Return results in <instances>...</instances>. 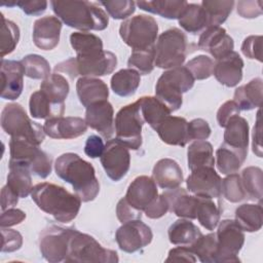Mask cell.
<instances>
[{
    "mask_svg": "<svg viewBox=\"0 0 263 263\" xmlns=\"http://www.w3.org/2000/svg\"><path fill=\"white\" fill-rule=\"evenodd\" d=\"M54 171L59 178L72 185L81 201L88 202L98 196L100 184L95 167L78 154L68 152L60 155L54 162Z\"/></svg>",
    "mask_w": 263,
    "mask_h": 263,
    "instance_id": "obj_1",
    "label": "cell"
},
{
    "mask_svg": "<svg viewBox=\"0 0 263 263\" xmlns=\"http://www.w3.org/2000/svg\"><path fill=\"white\" fill-rule=\"evenodd\" d=\"M31 197L41 211L62 223L74 220L81 206V199L78 195L70 193L62 186L48 182L33 186Z\"/></svg>",
    "mask_w": 263,
    "mask_h": 263,
    "instance_id": "obj_2",
    "label": "cell"
},
{
    "mask_svg": "<svg viewBox=\"0 0 263 263\" xmlns=\"http://www.w3.org/2000/svg\"><path fill=\"white\" fill-rule=\"evenodd\" d=\"M55 15L67 26L81 31H102L108 27L109 17L99 6L89 1H51Z\"/></svg>",
    "mask_w": 263,
    "mask_h": 263,
    "instance_id": "obj_3",
    "label": "cell"
},
{
    "mask_svg": "<svg viewBox=\"0 0 263 263\" xmlns=\"http://www.w3.org/2000/svg\"><path fill=\"white\" fill-rule=\"evenodd\" d=\"M116 65V55L109 50H103L91 55L70 58L58 64L54 67V71L55 73H65L70 79H74L79 75L82 77H99L111 74Z\"/></svg>",
    "mask_w": 263,
    "mask_h": 263,
    "instance_id": "obj_4",
    "label": "cell"
},
{
    "mask_svg": "<svg viewBox=\"0 0 263 263\" xmlns=\"http://www.w3.org/2000/svg\"><path fill=\"white\" fill-rule=\"evenodd\" d=\"M194 78L186 67H177L164 71L155 85V97L171 112L177 111L183 103L182 95L194 85Z\"/></svg>",
    "mask_w": 263,
    "mask_h": 263,
    "instance_id": "obj_5",
    "label": "cell"
},
{
    "mask_svg": "<svg viewBox=\"0 0 263 263\" xmlns=\"http://www.w3.org/2000/svg\"><path fill=\"white\" fill-rule=\"evenodd\" d=\"M1 127L11 138L25 139L38 146L45 138L43 126L33 121L17 103L5 105L1 112Z\"/></svg>",
    "mask_w": 263,
    "mask_h": 263,
    "instance_id": "obj_6",
    "label": "cell"
},
{
    "mask_svg": "<svg viewBox=\"0 0 263 263\" xmlns=\"http://www.w3.org/2000/svg\"><path fill=\"white\" fill-rule=\"evenodd\" d=\"M9 153L8 164L27 167L32 174L41 179L47 178L51 173V158L38 145L25 139L11 138L9 141Z\"/></svg>",
    "mask_w": 263,
    "mask_h": 263,
    "instance_id": "obj_7",
    "label": "cell"
},
{
    "mask_svg": "<svg viewBox=\"0 0 263 263\" xmlns=\"http://www.w3.org/2000/svg\"><path fill=\"white\" fill-rule=\"evenodd\" d=\"M118 261L116 251L104 248L91 235L75 229L69 241V252L65 262L117 263Z\"/></svg>",
    "mask_w": 263,
    "mask_h": 263,
    "instance_id": "obj_8",
    "label": "cell"
},
{
    "mask_svg": "<svg viewBox=\"0 0 263 263\" xmlns=\"http://www.w3.org/2000/svg\"><path fill=\"white\" fill-rule=\"evenodd\" d=\"M188 53L187 37L178 28L162 32L155 45L154 65L160 69H173L182 66Z\"/></svg>",
    "mask_w": 263,
    "mask_h": 263,
    "instance_id": "obj_9",
    "label": "cell"
},
{
    "mask_svg": "<svg viewBox=\"0 0 263 263\" xmlns=\"http://www.w3.org/2000/svg\"><path fill=\"white\" fill-rule=\"evenodd\" d=\"M158 25L154 17L138 14L120 24L119 35L133 50H145L155 47Z\"/></svg>",
    "mask_w": 263,
    "mask_h": 263,
    "instance_id": "obj_10",
    "label": "cell"
},
{
    "mask_svg": "<svg viewBox=\"0 0 263 263\" xmlns=\"http://www.w3.org/2000/svg\"><path fill=\"white\" fill-rule=\"evenodd\" d=\"M144 123L138 101L122 107L117 112L114 120L116 139L128 149H140L142 146V126Z\"/></svg>",
    "mask_w": 263,
    "mask_h": 263,
    "instance_id": "obj_11",
    "label": "cell"
},
{
    "mask_svg": "<svg viewBox=\"0 0 263 263\" xmlns=\"http://www.w3.org/2000/svg\"><path fill=\"white\" fill-rule=\"evenodd\" d=\"M216 263L240 262L238 253L245 243V233L235 220L225 219L218 224Z\"/></svg>",
    "mask_w": 263,
    "mask_h": 263,
    "instance_id": "obj_12",
    "label": "cell"
},
{
    "mask_svg": "<svg viewBox=\"0 0 263 263\" xmlns=\"http://www.w3.org/2000/svg\"><path fill=\"white\" fill-rule=\"evenodd\" d=\"M75 228L50 225L39 236V249L42 257L51 263L65 261L69 252V241Z\"/></svg>",
    "mask_w": 263,
    "mask_h": 263,
    "instance_id": "obj_13",
    "label": "cell"
},
{
    "mask_svg": "<svg viewBox=\"0 0 263 263\" xmlns=\"http://www.w3.org/2000/svg\"><path fill=\"white\" fill-rule=\"evenodd\" d=\"M100 159L106 175L115 182L120 181L130 166L129 149L116 138L107 141Z\"/></svg>",
    "mask_w": 263,
    "mask_h": 263,
    "instance_id": "obj_14",
    "label": "cell"
},
{
    "mask_svg": "<svg viewBox=\"0 0 263 263\" xmlns=\"http://www.w3.org/2000/svg\"><path fill=\"white\" fill-rule=\"evenodd\" d=\"M152 238L151 228L141 219L123 223L115 234L118 247L126 253H135L147 247L152 241Z\"/></svg>",
    "mask_w": 263,
    "mask_h": 263,
    "instance_id": "obj_15",
    "label": "cell"
},
{
    "mask_svg": "<svg viewBox=\"0 0 263 263\" xmlns=\"http://www.w3.org/2000/svg\"><path fill=\"white\" fill-rule=\"evenodd\" d=\"M187 189L196 196L217 198L222 195V179L212 166L191 171L186 180Z\"/></svg>",
    "mask_w": 263,
    "mask_h": 263,
    "instance_id": "obj_16",
    "label": "cell"
},
{
    "mask_svg": "<svg viewBox=\"0 0 263 263\" xmlns=\"http://www.w3.org/2000/svg\"><path fill=\"white\" fill-rule=\"evenodd\" d=\"M197 47L209 52L216 61L224 58L234 48L233 39L220 26H211L202 31Z\"/></svg>",
    "mask_w": 263,
    "mask_h": 263,
    "instance_id": "obj_17",
    "label": "cell"
},
{
    "mask_svg": "<svg viewBox=\"0 0 263 263\" xmlns=\"http://www.w3.org/2000/svg\"><path fill=\"white\" fill-rule=\"evenodd\" d=\"M84 120L87 126L96 129L104 139H111L114 133V110L108 100L89 105Z\"/></svg>",
    "mask_w": 263,
    "mask_h": 263,
    "instance_id": "obj_18",
    "label": "cell"
},
{
    "mask_svg": "<svg viewBox=\"0 0 263 263\" xmlns=\"http://www.w3.org/2000/svg\"><path fill=\"white\" fill-rule=\"evenodd\" d=\"M25 68L22 62L1 59V98L16 100L24 88Z\"/></svg>",
    "mask_w": 263,
    "mask_h": 263,
    "instance_id": "obj_19",
    "label": "cell"
},
{
    "mask_svg": "<svg viewBox=\"0 0 263 263\" xmlns=\"http://www.w3.org/2000/svg\"><path fill=\"white\" fill-rule=\"evenodd\" d=\"M87 129L84 119L76 116L53 117L46 119L43 130L52 139H75L82 136Z\"/></svg>",
    "mask_w": 263,
    "mask_h": 263,
    "instance_id": "obj_20",
    "label": "cell"
},
{
    "mask_svg": "<svg viewBox=\"0 0 263 263\" xmlns=\"http://www.w3.org/2000/svg\"><path fill=\"white\" fill-rule=\"evenodd\" d=\"M158 195L157 184L152 177L139 176L128 186L124 198L137 211L144 212Z\"/></svg>",
    "mask_w": 263,
    "mask_h": 263,
    "instance_id": "obj_21",
    "label": "cell"
},
{
    "mask_svg": "<svg viewBox=\"0 0 263 263\" xmlns=\"http://www.w3.org/2000/svg\"><path fill=\"white\" fill-rule=\"evenodd\" d=\"M62 21L52 15L40 17L33 26L34 44L42 50L53 49L60 41Z\"/></svg>",
    "mask_w": 263,
    "mask_h": 263,
    "instance_id": "obj_22",
    "label": "cell"
},
{
    "mask_svg": "<svg viewBox=\"0 0 263 263\" xmlns=\"http://www.w3.org/2000/svg\"><path fill=\"white\" fill-rule=\"evenodd\" d=\"M225 128L223 144L233 150L239 156L242 162H245L248 155L249 146L248 121L243 117L236 115L228 121Z\"/></svg>",
    "mask_w": 263,
    "mask_h": 263,
    "instance_id": "obj_23",
    "label": "cell"
},
{
    "mask_svg": "<svg viewBox=\"0 0 263 263\" xmlns=\"http://www.w3.org/2000/svg\"><path fill=\"white\" fill-rule=\"evenodd\" d=\"M243 61L236 51H231L214 64L215 78L227 87L236 86L242 79Z\"/></svg>",
    "mask_w": 263,
    "mask_h": 263,
    "instance_id": "obj_24",
    "label": "cell"
},
{
    "mask_svg": "<svg viewBox=\"0 0 263 263\" xmlns=\"http://www.w3.org/2000/svg\"><path fill=\"white\" fill-rule=\"evenodd\" d=\"M161 139L167 145L184 147L189 141L188 121L180 116H167L155 129Z\"/></svg>",
    "mask_w": 263,
    "mask_h": 263,
    "instance_id": "obj_25",
    "label": "cell"
},
{
    "mask_svg": "<svg viewBox=\"0 0 263 263\" xmlns=\"http://www.w3.org/2000/svg\"><path fill=\"white\" fill-rule=\"evenodd\" d=\"M152 178L160 188L167 190L179 187L184 181L181 166L171 158H162L155 163Z\"/></svg>",
    "mask_w": 263,
    "mask_h": 263,
    "instance_id": "obj_26",
    "label": "cell"
},
{
    "mask_svg": "<svg viewBox=\"0 0 263 263\" xmlns=\"http://www.w3.org/2000/svg\"><path fill=\"white\" fill-rule=\"evenodd\" d=\"M170 203V211L176 216L184 219H196V210L198 197L196 195H189L184 188L177 187L163 192Z\"/></svg>",
    "mask_w": 263,
    "mask_h": 263,
    "instance_id": "obj_27",
    "label": "cell"
},
{
    "mask_svg": "<svg viewBox=\"0 0 263 263\" xmlns=\"http://www.w3.org/2000/svg\"><path fill=\"white\" fill-rule=\"evenodd\" d=\"M76 91L79 102L85 108L93 103L105 101L109 97L107 84L96 77H80L76 82Z\"/></svg>",
    "mask_w": 263,
    "mask_h": 263,
    "instance_id": "obj_28",
    "label": "cell"
},
{
    "mask_svg": "<svg viewBox=\"0 0 263 263\" xmlns=\"http://www.w3.org/2000/svg\"><path fill=\"white\" fill-rule=\"evenodd\" d=\"M262 90L263 81L260 77H256L235 89L233 101L237 104L238 108L243 111L259 108L262 103Z\"/></svg>",
    "mask_w": 263,
    "mask_h": 263,
    "instance_id": "obj_29",
    "label": "cell"
},
{
    "mask_svg": "<svg viewBox=\"0 0 263 263\" xmlns=\"http://www.w3.org/2000/svg\"><path fill=\"white\" fill-rule=\"evenodd\" d=\"M29 109L33 118L49 119L62 116L65 112V104L55 103L42 90H37L30 97Z\"/></svg>",
    "mask_w": 263,
    "mask_h": 263,
    "instance_id": "obj_30",
    "label": "cell"
},
{
    "mask_svg": "<svg viewBox=\"0 0 263 263\" xmlns=\"http://www.w3.org/2000/svg\"><path fill=\"white\" fill-rule=\"evenodd\" d=\"M140 9L153 14L160 15L168 20H179L186 9L188 2L181 0H154L138 1L136 3Z\"/></svg>",
    "mask_w": 263,
    "mask_h": 263,
    "instance_id": "obj_31",
    "label": "cell"
},
{
    "mask_svg": "<svg viewBox=\"0 0 263 263\" xmlns=\"http://www.w3.org/2000/svg\"><path fill=\"white\" fill-rule=\"evenodd\" d=\"M142 117L154 130L171 115V110L156 97H142L138 100Z\"/></svg>",
    "mask_w": 263,
    "mask_h": 263,
    "instance_id": "obj_32",
    "label": "cell"
},
{
    "mask_svg": "<svg viewBox=\"0 0 263 263\" xmlns=\"http://www.w3.org/2000/svg\"><path fill=\"white\" fill-rule=\"evenodd\" d=\"M199 228L189 219L181 218L174 222L167 231L171 243L176 246H192L201 235Z\"/></svg>",
    "mask_w": 263,
    "mask_h": 263,
    "instance_id": "obj_33",
    "label": "cell"
},
{
    "mask_svg": "<svg viewBox=\"0 0 263 263\" xmlns=\"http://www.w3.org/2000/svg\"><path fill=\"white\" fill-rule=\"evenodd\" d=\"M181 28L191 34L202 32L209 27V18L200 4L188 3L181 17L178 20Z\"/></svg>",
    "mask_w": 263,
    "mask_h": 263,
    "instance_id": "obj_34",
    "label": "cell"
},
{
    "mask_svg": "<svg viewBox=\"0 0 263 263\" xmlns=\"http://www.w3.org/2000/svg\"><path fill=\"white\" fill-rule=\"evenodd\" d=\"M187 161L190 171L201 166L214 167L215 157L212 144L205 140H197L191 143L187 150Z\"/></svg>",
    "mask_w": 263,
    "mask_h": 263,
    "instance_id": "obj_35",
    "label": "cell"
},
{
    "mask_svg": "<svg viewBox=\"0 0 263 263\" xmlns=\"http://www.w3.org/2000/svg\"><path fill=\"white\" fill-rule=\"evenodd\" d=\"M141 82L140 73L134 69H121L111 77L110 85L114 93L119 97H130L138 89Z\"/></svg>",
    "mask_w": 263,
    "mask_h": 263,
    "instance_id": "obj_36",
    "label": "cell"
},
{
    "mask_svg": "<svg viewBox=\"0 0 263 263\" xmlns=\"http://www.w3.org/2000/svg\"><path fill=\"white\" fill-rule=\"evenodd\" d=\"M235 221L243 231L256 232L263 224L261 203H243L235 210Z\"/></svg>",
    "mask_w": 263,
    "mask_h": 263,
    "instance_id": "obj_37",
    "label": "cell"
},
{
    "mask_svg": "<svg viewBox=\"0 0 263 263\" xmlns=\"http://www.w3.org/2000/svg\"><path fill=\"white\" fill-rule=\"evenodd\" d=\"M9 173L7 175L6 185L20 197L25 198L32 191L31 172L24 166L8 164Z\"/></svg>",
    "mask_w": 263,
    "mask_h": 263,
    "instance_id": "obj_38",
    "label": "cell"
},
{
    "mask_svg": "<svg viewBox=\"0 0 263 263\" xmlns=\"http://www.w3.org/2000/svg\"><path fill=\"white\" fill-rule=\"evenodd\" d=\"M70 43L78 57H86L103 51L102 39L91 33L74 32L70 35Z\"/></svg>",
    "mask_w": 263,
    "mask_h": 263,
    "instance_id": "obj_39",
    "label": "cell"
},
{
    "mask_svg": "<svg viewBox=\"0 0 263 263\" xmlns=\"http://www.w3.org/2000/svg\"><path fill=\"white\" fill-rule=\"evenodd\" d=\"M40 90H42L53 102L65 104L70 86L67 79L62 74L53 73L41 82Z\"/></svg>",
    "mask_w": 263,
    "mask_h": 263,
    "instance_id": "obj_40",
    "label": "cell"
},
{
    "mask_svg": "<svg viewBox=\"0 0 263 263\" xmlns=\"http://www.w3.org/2000/svg\"><path fill=\"white\" fill-rule=\"evenodd\" d=\"M198 197L196 219L202 227L208 230H214L220 222V209L210 197Z\"/></svg>",
    "mask_w": 263,
    "mask_h": 263,
    "instance_id": "obj_41",
    "label": "cell"
},
{
    "mask_svg": "<svg viewBox=\"0 0 263 263\" xmlns=\"http://www.w3.org/2000/svg\"><path fill=\"white\" fill-rule=\"evenodd\" d=\"M241 181L246 195L250 199H262L263 173L258 166H248L241 173Z\"/></svg>",
    "mask_w": 263,
    "mask_h": 263,
    "instance_id": "obj_42",
    "label": "cell"
},
{
    "mask_svg": "<svg viewBox=\"0 0 263 263\" xmlns=\"http://www.w3.org/2000/svg\"><path fill=\"white\" fill-rule=\"evenodd\" d=\"M235 2L233 0L202 1L200 5L205 10L209 18V27L222 25L231 13Z\"/></svg>",
    "mask_w": 263,
    "mask_h": 263,
    "instance_id": "obj_43",
    "label": "cell"
},
{
    "mask_svg": "<svg viewBox=\"0 0 263 263\" xmlns=\"http://www.w3.org/2000/svg\"><path fill=\"white\" fill-rule=\"evenodd\" d=\"M196 258L202 263H216L217 237L216 233L201 234L197 240L190 246Z\"/></svg>",
    "mask_w": 263,
    "mask_h": 263,
    "instance_id": "obj_44",
    "label": "cell"
},
{
    "mask_svg": "<svg viewBox=\"0 0 263 263\" xmlns=\"http://www.w3.org/2000/svg\"><path fill=\"white\" fill-rule=\"evenodd\" d=\"M215 163L220 173L230 175L236 173L243 162L233 150L222 144L216 151Z\"/></svg>",
    "mask_w": 263,
    "mask_h": 263,
    "instance_id": "obj_45",
    "label": "cell"
},
{
    "mask_svg": "<svg viewBox=\"0 0 263 263\" xmlns=\"http://www.w3.org/2000/svg\"><path fill=\"white\" fill-rule=\"evenodd\" d=\"M21 62L25 68V74L29 78L44 80L51 75L49 63L39 54H28Z\"/></svg>",
    "mask_w": 263,
    "mask_h": 263,
    "instance_id": "obj_46",
    "label": "cell"
},
{
    "mask_svg": "<svg viewBox=\"0 0 263 263\" xmlns=\"http://www.w3.org/2000/svg\"><path fill=\"white\" fill-rule=\"evenodd\" d=\"M1 58L14 50L20 40V29L15 23L1 13Z\"/></svg>",
    "mask_w": 263,
    "mask_h": 263,
    "instance_id": "obj_47",
    "label": "cell"
},
{
    "mask_svg": "<svg viewBox=\"0 0 263 263\" xmlns=\"http://www.w3.org/2000/svg\"><path fill=\"white\" fill-rule=\"evenodd\" d=\"M155 47L145 50H133L127 61V66L136 70L140 75H148L154 69Z\"/></svg>",
    "mask_w": 263,
    "mask_h": 263,
    "instance_id": "obj_48",
    "label": "cell"
},
{
    "mask_svg": "<svg viewBox=\"0 0 263 263\" xmlns=\"http://www.w3.org/2000/svg\"><path fill=\"white\" fill-rule=\"evenodd\" d=\"M222 194L230 202H239L247 197L238 174H230L222 180Z\"/></svg>",
    "mask_w": 263,
    "mask_h": 263,
    "instance_id": "obj_49",
    "label": "cell"
},
{
    "mask_svg": "<svg viewBox=\"0 0 263 263\" xmlns=\"http://www.w3.org/2000/svg\"><path fill=\"white\" fill-rule=\"evenodd\" d=\"M185 67L190 71L194 79L203 80L213 75L214 62L211 58L200 54L187 62Z\"/></svg>",
    "mask_w": 263,
    "mask_h": 263,
    "instance_id": "obj_50",
    "label": "cell"
},
{
    "mask_svg": "<svg viewBox=\"0 0 263 263\" xmlns=\"http://www.w3.org/2000/svg\"><path fill=\"white\" fill-rule=\"evenodd\" d=\"M109 15L114 20H124L130 16L136 10V2L129 0H115V1H100Z\"/></svg>",
    "mask_w": 263,
    "mask_h": 263,
    "instance_id": "obj_51",
    "label": "cell"
},
{
    "mask_svg": "<svg viewBox=\"0 0 263 263\" xmlns=\"http://www.w3.org/2000/svg\"><path fill=\"white\" fill-rule=\"evenodd\" d=\"M262 40L261 35H251L241 44V52L248 59L262 62Z\"/></svg>",
    "mask_w": 263,
    "mask_h": 263,
    "instance_id": "obj_52",
    "label": "cell"
},
{
    "mask_svg": "<svg viewBox=\"0 0 263 263\" xmlns=\"http://www.w3.org/2000/svg\"><path fill=\"white\" fill-rule=\"evenodd\" d=\"M2 233V253H12L21 249L23 245V236L22 234L14 230L7 228H1Z\"/></svg>",
    "mask_w": 263,
    "mask_h": 263,
    "instance_id": "obj_53",
    "label": "cell"
},
{
    "mask_svg": "<svg viewBox=\"0 0 263 263\" xmlns=\"http://www.w3.org/2000/svg\"><path fill=\"white\" fill-rule=\"evenodd\" d=\"M263 2L261 0H243L236 4L237 13L243 18H255L263 12Z\"/></svg>",
    "mask_w": 263,
    "mask_h": 263,
    "instance_id": "obj_54",
    "label": "cell"
},
{
    "mask_svg": "<svg viewBox=\"0 0 263 263\" xmlns=\"http://www.w3.org/2000/svg\"><path fill=\"white\" fill-rule=\"evenodd\" d=\"M211 127L202 118H195L188 122V137L192 140H206L211 136Z\"/></svg>",
    "mask_w": 263,
    "mask_h": 263,
    "instance_id": "obj_55",
    "label": "cell"
},
{
    "mask_svg": "<svg viewBox=\"0 0 263 263\" xmlns=\"http://www.w3.org/2000/svg\"><path fill=\"white\" fill-rule=\"evenodd\" d=\"M170 211V203L162 194L157 195L144 210L146 216L150 219H159Z\"/></svg>",
    "mask_w": 263,
    "mask_h": 263,
    "instance_id": "obj_56",
    "label": "cell"
},
{
    "mask_svg": "<svg viewBox=\"0 0 263 263\" xmlns=\"http://www.w3.org/2000/svg\"><path fill=\"white\" fill-rule=\"evenodd\" d=\"M240 109L238 108L237 104L232 100V101H226L224 104L221 105L217 112V121L219 126L225 127L228 123V121L236 116L239 115Z\"/></svg>",
    "mask_w": 263,
    "mask_h": 263,
    "instance_id": "obj_57",
    "label": "cell"
},
{
    "mask_svg": "<svg viewBox=\"0 0 263 263\" xmlns=\"http://www.w3.org/2000/svg\"><path fill=\"white\" fill-rule=\"evenodd\" d=\"M197 258L191 247L180 246L168 252L165 262H196Z\"/></svg>",
    "mask_w": 263,
    "mask_h": 263,
    "instance_id": "obj_58",
    "label": "cell"
},
{
    "mask_svg": "<svg viewBox=\"0 0 263 263\" xmlns=\"http://www.w3.org/2000/svg\"><path fill=\"white\" fill-rule=\"evenodd\" d=\"M116 216L118 220L123 224L125 222L136 220V219H141L142 217V212H139L135 210L123 197L121 198L116 205Z\"/></svg>",
    "mask_w": 263,
    "mask_h": 263,
    "instance_id": "obj_59",
    "label": "cell"
},
{
    "mask_svg": "<svg viewBox=\"0 0 263 263\" xmlns=\"http://www.w3.org/2000/svg\"><path fill=\"white\" fill-rule=\"evenodd\" d=\"M26 219V213L20 209L9 208L5 211H2L0 217V226L1 228H7L22 223Z\"/></svg>",
    "mask_w": 263,
    "mask_h": 263,
    "instance_id": "obj_60",
    "label": "cell"
},
{
    "mask_svg": "<svg viewBox=\"0 0 263 263\" xmlns=\"http://www.w3.org/2000/svg\"><path fill=\"white\" fill-rule=\"evenodd\" d=\"M105 149L103 139L97 135H91L87 138L84 145V152L90 158L101 157Z\"/></svg>",
    "mask_w": 263,
    "mask_h": 263,
    "instance_id": "obj_61",
    "label": "cell"
},
{
    "mask_svg": "<svg viewBox=\"0 0 263 263\" xmlns=\"http://www.w3.org/2000/svg\"><path fill=\"white\" fill-rule=\"evenodd\" d=\"M16 5L28 15H40L42 14L47 8V2L44 0L36 1H18Z\"/></svg>",
    "mask_w": 263,
    "mask_h": 263,
    "instance_id": "obj_62",
    "label": "cell"
},
{
    "mask_svg": "<svg viewBox=\"0 0 263 263\" xmlns=\"http://www.w3.org/2000/svg\"><path fill=\"white\" fill-rule=\"evenodd\" d=\"M260 114L261 111L260 109L257 112V117H256V123L253 129V143H252V147H253V152L258 156V157H262V145H261V120H260Z\"/></svg>",
    "mask_w": 263,
    "mask_h": 263,
    "instance_id": "obj_63",
    "label": "cell"
},
{
    "mask_svg": "<svg viewBox=\"0 0 263 263\" xmlns=\"http://www.w3.org/2000/svg\"><path fill=\"white\" fill-rule=\"evenodd\" d=\"M18 196L7 186H3L1 189V210L5 211L17 204Z\"/></svg>",
    "mask_w": 263,
    "mask_h": 263,
    "instance_id": "obj_64",
    "label": "cell"
}]
</instances>
